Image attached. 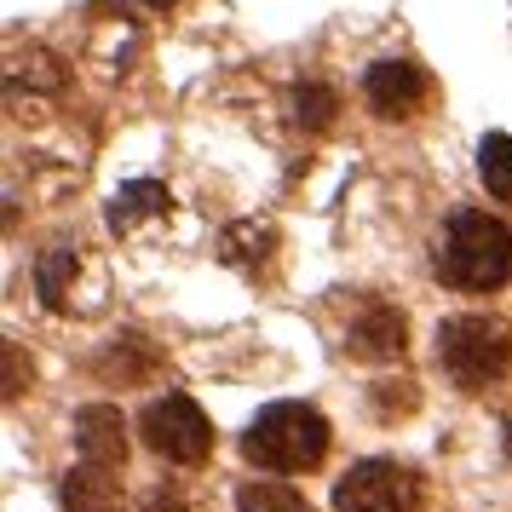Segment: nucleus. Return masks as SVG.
<instances>
[{
  "instance_id": "f257e3e1",
  "label": "nucleus",
  "mask_w": 512,
  "mask_h": 512,
  "mask_svg": "<svg viewBox=\"0 0 512 512\" xmlns=\"http://www.w3.org/2000/svg\"><path fill=\"white\" fill-rule=\"evenodd\" d=\"M438 277L466 288V294H484L501 288L512 277V231L484 208H461L438 236Z\"/></svg>"
},
{
  "instance_id": "f03ea898",
  "label": "nucleus",
  "mask_w": 512,
  "mask_h": 512,
  "mask_svg": "<svg viewBox=\"0 0 512 512\" xmlns=\"http://www.w3.org/2000/svg\"><path fill=\"white\" fill-rule=\"evenodd\" d=\"M242 455L265 472H305L328 455V420L311 403H265L242 432Z\"/></svg>"
},
{
  "instance_id": "7ed1b4c3",
  "label": "nucleus",
  "mask_w": 512,
  "mask_h": 512,
  "mask_svg": "<svg viewBox=\"0 0 512 512\" xmlns=\"http://www.w3.org/2000/svg\"><path fill=\"white\" fill-rule=\"evenodd\" d=\"M438 363L443 374L461 386V392H484L495 386L512 363V334L507 323H495L484 311H466V317H449L438 328Z\"/></svg>"
},
{
  "instance_id": "20e7f679",
  "label": "nucleus",
  "mask_w": 512,
  "mask_h": 512,
  "mask_svg": "<svg viewBox=\"0 0 512 512\" xmlns=\"http://www.w3.org/2000/svg\"><path fill=\"white\" fill-rule=\"evenodd\" d=\"M139 432H144V443L162 455V461H179V466H196V461H208V449H213V426H208V415L190 403L185 392H167V397H156L150 409H144V420H139Z\"/></svg>"
},
{
  "instance_id": "39448f33",
  "label": "nucleus",
  "mask_w": 512,
  "mask_h": 512,
  "mask_svg": "<svg viewBox=\"0 0 512 512\" xmlns=\"http://www.w3.org/2000/svg\"><path fill=\"white\" fill-rule=\"evenodd\" d=\"M334 507L340 512H409L415 507V478L397 461H357L334 484Z\"/></svg>"
},
{
  "instance_id": "423d86ee",
  "label": "nucleus",
  "mask_w": 512,
  "mask_h": 512,
  "mask_svg": "<svg viewBox=\"0 0 512 512\" xmlns=\"http://www.w3.org/2000/svg\"><path fill=\"white\" fill-rule=\"evenodd\" d=\"M426 75H420V64H409V58H380V64H369V75H363V98H369L374 116L386 121H403L415 116L420 104H426Z\"/></svg>"
},
{
  "instance_id": "0eeeda50",
  "label": "nucleus",
  "mask_w": 512,
  "mask_h": 512,
  "mask_svg": "<svg viewBox=\"0 0 512 512\" xmlns=\"http://www.w3.org/2000/svg\"><path fill=\"white\" fill-rule=\"evenodd\" d=\"M346 351L363 363H392L403 357V311L386 300H363L346 323Z\"/></svg>"
},
{
  "instance_id": "6e6552de",
  "label": "nucleus",
  "mask_w": 512,
  "mask_h": 512,
  "mask_svg": "<svg viewBox=\"0 0 512 512\" xmlns=\"http://www.w3.org/2000/svg\"><path fill=\"white\" fill-rule=\"evenodd\" d=\"M75 449H81V466L116 472L121 455H127V426H121L116 403H87V409L75 415Z\"/></svg>"
},
{
  "instance_id": "1a4fd4ad",
  "label": "nucleus",
  "mask_w": 512,
  "mask_h": 512,
  "mask_svg": "<svg viewBox=\"0 0 512 512\" xmlns=\"http://www.w3.org/2000/svg\"><path fill=\"white\" fill-rule=\"evenodd\" d=\"M64 512H121V495H116V478L104 466H75L64 472Z\"/></svg>"
},
{
  "instance_id": "9d476101",
  "label": "nucleus",
  "mask_w": 512,
  "mask_h": 512,
  "mask_svg": "<svg viewBox=\"0 0 512 512\" xmlns=\"http://www.w3.org/2000/svg\"><path fill=\"white\" fill-rule=\"evenodd\" d=\"M478 179L495 202H512V133H484L478 144Z\"/></svg>"
},
{
  "instance_id": "9b49d317",
  "label": "nucleus",
  "mask_w": 512,
  "mask_h": 512,
  "mask_svg": "<svg viewBox=\"0 0 512 512\" xmlns=\"http://www.w3.org/2000/svg\"><path fill=\"white\" fill-rule=\"evenodd\" d=\"M334 110H340V98H334V87H323V81H300V87L288 93V116L300 121L305 133H323L328 121H334Z\"/></svg>"
},
{
  "instance_id": "f8f14e48",
  "label": "nucleus",
  "mask_w": 512,
  "mask_h": 512,
  "mask_svg": "<svg viewBox=\"0 0 512 512\" xmlns=\"http://www.w3.org/2000/svg\"><path fill=\"white\" fill-rule=\"evenodd\" d=\"M162 208H167V190L150 185V179H139V185L121 190V202H110V225H116V231H133L139 219H156Z\"/></svg>"
},
{
  "instance_id": "ddd939ff",
  "label": "nucleus",
  "mask_w": 512,
  "mask_h": 512,
  "mask_svg": "<svg viewBox=\"0 0 512 512\" xmlns=\"http://www.w3.org/2000/svg\"><path fill=\"white\" fill-rule=\"evenodd\" d=\"M70 277H75V248L70 242H58V248H47L41 254V271H35V288H41V305H64V294H70Z\"/></svg>"
},
{
  "instance_id": "4468645a",
  "label": "nucleus",
  "mask_w": 512,
  "mask_h": 512,
  "mask_svg": "<svg viewBox=\"0 0 512 512\" xmlns=\"http://www.w3.org/2000/svg\"><path fill=\"white\" fill-rule=\"evenodd\" d=\"M236 507H242V512H311V507L300 501V489L271 484V478H254V484H242V489H236Z\"/></svg>"
},
{
  "instance_id": "2eb2a0df",
  "label": "nucleus",
  "mask_w": 512,
  "mask_h": 512,
  "mask_svg": "<svg viewBox=\"0 0 512 512\" xmlns=\"http://www.w3.org/2000/svg\"><path fill=\"white\" fill-rule=\"evenodd\" d=\"M219 248H225L231 265H259V259L271 254V225H231Z\"/></svg>"
},
{
  "instance_id": "dca6fc26",
  "label": "nucleus",
  "mask_w": 512,
  "mask_h": 512,
  "mask_svg": "<svg viewBox=\"0 0 512 512\" xmlns=\"http://www.w3.org/2000/svg\"><path fill=\"white\" fill-rule=\"evenodd\" d=\"M24 380H29V369H18V346H6V397H18V392H29Z\"/></svg>"
},
{
  "instance_id": "f3484780",
  "label": "nucleus",
  "mask_w": 512,
  "mask_h": 512,
  "mask_svg": "<svg viewBox=\"0 0 512 512\" xmlns=\"http://www.w3.org/2000/svg\"><path fill=\"white\" fill-rule=\"evenodd\" d=\"M127 6H133V12H167L173 0H127Z\"/></svg>"
}]
</instances>
